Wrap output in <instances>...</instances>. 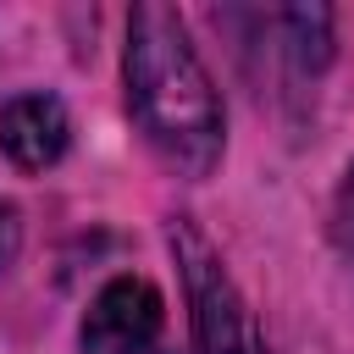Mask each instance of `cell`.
Masks as SVG:
<instances>
[{
    "instance_id": "2",
    "label": "cell",
    "mask_w": 354,
    "mask_h": 354,
    "mask_svg": "<svg viewBox=\"0 0 354 354\" xmlns=\"http://www.w3.org/2000/svg\"><path fill=\"white\" fill-rule=\"evenodd\" d=\"M171 254H177L183 293H188L194 354H271L249 299L238 293L232 271L221 266V254L205 243L194 221H171Z\"/></svg>"
},
{
    "instance_id": "1",
    "label": "cell",
    "mask_w": 354,
    "mask_h": 354,
    "mask_svg": "<svg viewBox=\"0 0 354 354\" xmlns=\"http://www.w3.org/2000/svg\"><path fill=\"white\" fill-rule=\"evenodd\" d=\"M127 111L144 133V144L183 177H205L221 160L227 116L221 94L171 6H133L127 17Z\"/></svg>"
},
{
    "instance_id": "4",
    "label": "cell",
    "mask_w": 354,
    "mask_h": 354,
    "mask_svg": "<svg viewBox=\"0 0 354 354\" xmlns=\"http://www.w3.org/2000/svg\"><path fill=\"white\" fill-rule=\"evenodd\" d=\"M66 144H72V116H66V105L55 94L33 88V94L6 100V111H0V149H6L11 166L44 171V166H55L66 155Z\"/></svg>"
},
{
    "instance_id": "3",
    "label": "cell",
    "mask_w": 354,
    "mask_h": 354,
    "mask_svg": "<svg viewBox=\"0 0 354 354\" xmlns=\"http://www.w3.org/2000/svg\"><path fill=\"white\" fill-rule=\"evenodd\" d=\"M83 354H166V304L144 277H111L83 315Z\"/></svg>"
},
{
    "instance_id": "5",
    "label": "cell",
    "mask_w": 354,
    "mask_h": 354,
    "mask_svg": "<svg viewBox=\"0 0 354 354\" xmlns=\"http://www.w3.org/2000/svg\"><path fill=\"white\" fill-rule=\"evenodd\" d=\"M332 238H337V249H343V260H348V271H354V166H348V171H343V183H337Z\"/></svg>"
}]
</instances>
